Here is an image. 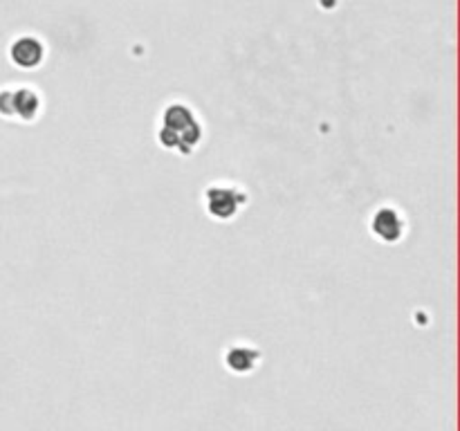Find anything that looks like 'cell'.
<instances>
[{"label": "cell", "mask_w": 460, "mask_h": 431, "mask_svg": "<svg viewBox=\"0 0 460 431\" xmlns=\"http://www.w3.org/2000/svg\"><path fill=\"white\" fill-rule=\"evenodd\" d=\"M160 139L166 149H178L182 153H189L200 139V124L196 122V115L182 104L169 106L164 112Z\"/></svg>", "instance_id": "obj_1"}, {"label": "cell", "mask_w": 460, "mask_h": 431, "mask_svg": "<svg viewBox=\"0 0 460 431\" xmlns=\"http://www.w3.org/2000/svg\"><path fill=\"white\" fill-rule=\"evenodd\" d=\"M242 203H245V196L234 189H223V186H218V189L207 191V207L215 218H232Z\"/></svg>", "instance_id": "obj_2"}, {"label": "cell", "mask_w": 460, "mask_h": 431, "mask_svg": "<svg viewBox=\"0 0 460 431\" xmlns=\"http://www.w3.org/2000/svg\"><path fill=\"white\" fill-rule=\"evenodd\" d=\"M0 110H5L9 115H21L23 119H32L38 110V99L32 90L21 88L14 92H3L0 95Z\"/></svg>", "instance_id": "obj_3"}, {"label": "cell", "mask_w": 460, "mask_h": 431, "mask_svg": "<svg viewBox=\"0 0 460 431\" xmlns=\"http://www.w3.org/2000/svg\"><path fill=\"white\" fill-rule=\"evenodd\" d=\"M373 232H375L382 240H389V243L400 240L402 232H405V220H402V216L395 209L384 207L375 213V218H373Z\"/></svg>", "instance_id": "obj_4"}, {"label": "cell", "mask_w": 460, "mask_h": 431, "mask_svg": "<svg viewBox=\"0 0 460 431\" xmlns=\"http://www.w3.org/2000/svg\"><path fill=\"white\" fill-rule=\"evenodd\" d=\"M11 59L21 68H34L43 59V48L34 38H21L16 46L11 48Z\"/></svg>", "instance_id": "obj_5"}]
</instances>
